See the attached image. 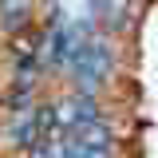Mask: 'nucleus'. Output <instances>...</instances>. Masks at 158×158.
<instances>
[{
	"label": "nucleus",
	"instance_id": "1",
	"mask_svg": "<svg viewBox=\"0 0 158 158\" xmlns=\"http://www.w3.org/2000/svg\"><path fill=\"white\" fill-rule=\"evenodd\" d=\"M36 16V0H0V36H24Z\"/></svg>",
	"mask_w": 158,
	"mask_h": 158
}]
</instances>
